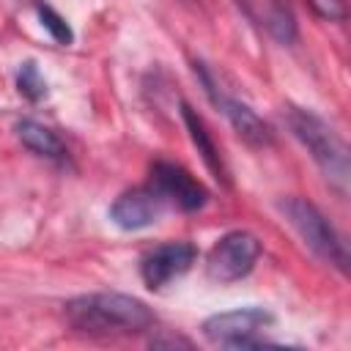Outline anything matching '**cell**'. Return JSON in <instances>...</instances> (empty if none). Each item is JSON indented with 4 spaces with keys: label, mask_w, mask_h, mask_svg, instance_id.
<instances>
[{
    "label": "cell",
    "mask_w": 351,
    "mask_h": 351,
    "mask_svg": "<svg viewBox=\"0 0 351 351\" xmlns=\"http://www.w3.org/2000/svg\"><path fill=\"white\" fill-rule=\"evenodd\" d=\"M274 324V315L266 313L263 307H239L228 313H217L203 321V335L225 348H255V346H269L258 335Z\"/></svg>",
    "instance_id": "obj_4"
},
{
    "label": "cell",
    "mask_w": 351,
    "mask_h": 351,
    "mask_svg": "<svg viewBox=\"0 0 351 351\" xmlns=\"http://www.w3.org/2000/svg\"><path fill=\"white\" fill-rule=\"evenodd\" d=\"M38 19H41V25H44V30L58 41V44H63V47H69L71 41H74V33H71V27H69V22L55 11V8H49V5H38Z\"/></svg>",
    "instance_id": "obj_14"
},
{
    "label": "cell",
    "mask_w": 351,
    "mask_h": 351,
    "mask_svg": "<svg viewBox=\"0 0 351 351\" xmlns=\"http://www.w3.org/2000/svg\"><path fill=\"white\" fill-rule=\"evenodd\" d=\"M16 134L22 140L25 148H30L33 154L38 156H47V159H63L66 156V145L60 143V137L47 129L44 123H36V121H19L16 123Z\"/></svg>",
    "instance_id": "obj_12"
},
{
    "label": "cell",
    "mask_w": 351,
    "mask_h": 351,
    "mask_svg": "<svg viewBox=\"0 0 351 351\" xmlns=\"http://www.w3.org/2000/svg\"><path fill=\"white\" fill-rule=\"evenodd\" d=\"M280 211L291 222V228L299 233V239L326 263L337 266L340 271L348 269V250L337 230L329 225V219L304 197H285L280 200Z\"/></svg>",
    "instance_id": "obj_3"
},
{
    "label": "cell",
    "mask_w": 351,
    "mask_h": 351,
    "mask_svg": "<svg viewBox=\"0 0 351 351\" xmlns=\"http://www.w3.org/2000/svg\"><path fill=\"white\" fill-rule=\"evenodd\" d=\"M197 258V250L189 244V241H167V244H159L154 247L143 263H140V274L145 280L148 288H165L167 282H173L176 277L186 274L192 269Z\"/></svg>",
    "instance_id": "obj_8"
},
{
    "label": "cell",
    "mask_w": 351,
    "mask_h": 351,
    "mask_svg": "<svg viewBox=\"0 0 351 351\" xmlns=\"http://www.w3.org/2000/svg\"><path fill=\"white\" fill-rule=\"evenodd\" d=\"M247 14L252 19H258L261 25H266V30L282 41V44H291L296 38V22L291 16V11L285 5H280L277 0H239Z\"/></svg>",
    "instance_id": "obj_11"
},
{
    "label": "cell",
    "mask_w": 351,
    "mask_h": 351,
    "mask_svg": "<svg viewBox=\"0 0 351 351\" xmlns=\"http://www.w3.org/2000/svg\"><path fill=\"white\" fill-rule=\"evenodd\" d=\"M181 118H184V123H186V132H189V137H192V143H195V148H197V154L203 156V162H206V167L214 173V178L217 181H222V184H228V170H225V162H222V154H219V148H217V143H214V137H211V132L206 129V123H203V118L184 101L181 104Z\"/></svg>",
    "instance_id": "obj_10"
},
{
    "label": "cell",
    "mask_w": 351,
    "mask_h": 351,
    "mask_svg": "<svg viewBox=\"0 0 351 351\" xmlns=\"http://www.w3.org/2000/svg\"><path fill=\"white\" fill-rule=\"evenodd\" d=\"M261 255V241L250 230L225 233L206 258V271L214 282H236L247 277Z\"/></svg>",
    "instance_id": "obj_5"
},
{
    "label": "cell",
    "mask_w": 351,
    "mask_h": 351,
    "mask_svg": "<svg viewBox=\"0 0 351 351\" xmlns=\"http://www.w3.org/2000/svg\"><path fill=\"white\" fill-rule=\"evenodd\" d=\"M151 186L167 203H176L181 211H197L206 206L208 192L206 186L181 165L176 162H154L151 167Z\"/></svg>",
    "instance_id": "obj_7"
},
{
    "label": "cell",
    "mask_w": 351,
    "mask_h": 351,
    "mask_svg": "<svg viewBox=\"0 0 351 351\" xmlns=\"http://www.w3.org/2000/svg\"><path fill=\"white\" fill-rule=\"evenodd\" d=\"M288 126H291L293 137L310 151V156L324 170V176L340 192H346V186H348V148H346V143L315 112L302 110V107L288 110Z\"/></svg>",
    "instance_id": "obj_2"
},
{
    "label": "cell",
    "mask_w": 351,
    "mask_h": 351,
    "mask_svg": "<svg viewBox=\"0 0 351 351\" xmlns=\"http://www.w3.org/2000/svg\"><path fill=\"white\" fill-rule=\"evenodd\" d=\"M16 88H19V93H22L27 101H38V99L47 96V82H44V77L38 74V66H36L33 60H25V63L19 66V71H16Z\"/></svg>",
    "instance_id": "obj_13"
},
{
    "label": "cell",
    "mask_w": 351,
    "mask_h": 351,
    "mask_svg": "<svg viewBox=\"0 0 351 351\" xmlns=\"http://www.w3.org/2000/svg\"><path fill=\"white\" fill-rule=\"evenodd\" d=\"M313 5V11L329 22L335 19H346V3L343 0H307Z\"/></svg>",
    "instance_id": "obj_15"
},
{
    "label": "cell",
    "mask_w": 351,
    "mask_h": 351,
    "mask_svg": "<svg viewBox=\"0 0 351 351\" xmlns=\"http://www.w3.org/2000/svg\"><path fill=\"white\" fill-rule=\"evenodd\" d=\"M195 71L200 74V80H203V85H206V93H208V99H211V101L225 112V118L230 121V126L236 129V134H239L244 143H250V145H255V148L271 145L274 132H271V126H269L263 118H258L247 104H241V101H236V99L225 96L222 90H217V85H214V80H211V74L206 71V66H203V63H195Z\"/></svg>",
    "instance_id": "obj_6"
},
{
    "label": "cell",
    "mask_w": 351,
    "mask_h": 351,
    "mask_svg": "<svg viewBox=\"0 0 351 351\" xmlns=\"http://www.w3.org/2000/svg\"><path fill=\"white\" fill-rule=\"evenodd\" d=\"M165 208V200L156 195V189L148 186H134L123 195H118V200L110 206V219L121 228V230H140L148 228L159 219Z\"/></svg>",
    "instance_id": "obj_9"
},
{
    "label": "cell",
    "mask_w": 351,
    "mask_h": 351,
    "mask_svg": "<svg viewBox=\"0 0 351 351\" xmlns=\"http://www.w3.org/2000/svg\"><path fill=\"white\" fill-rule=\"evenodd\" d=\"M63 315L82 335H137L154 326L145 302L126 293H85L66 302Z\"/></svg>",
    "instance_id": "obj_1"
}]
</instances>
